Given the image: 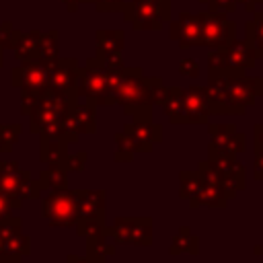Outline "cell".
I'll list each match as a JSON object with an SVG mask.
<instances>
[{
    "instance_id": "6da1fadb",
    "label": "cell",
    "mask_w": 263,
    "mask_h": 263,
    "mask_svg": "<svg viewBox=\"0 0 263 263\" xmlns=\"http://www.w3.org/2000/svg\"><path fill=\"white\" fill-rule=\"evenodd\" d=\"M76 101H78L76 95L60 92V90H53L49 86L43 88L37 95L35 105L29 111L31 132L41 134V136L62 138L70 144V140H68V117H70V111H72Z\"/></svg>"
},
{
    "instance_id": "7a4b0ae2",
    "label": "cell",
    "mask_w": 263,
    "mask_h": 263,
    "mask_svg": "<svg viewBox=\"0 0 263 263\" xmlns=\"http://www.w3.org/2000/svg\"><path fill=\"white\" fill-rule=\"evenodd\" d=\"M0 191L8 197L12 210L23 203V199L39 197L41 185L33 181L29 171H23L18 162H2L0 160Z\"/></svg>"
},
{
    "instance_id": "3957f363",
    "label": "cell",
    "mask_w": 263,
    "mask_h": 263,
    "mask_svg": "<svg viewBox=\"0 0 263 263\" xmlns=\"http://www.w3.org/2000/svg\"><path fill=\"white\" fill-rule=\"evenodd\" d=\"M82 189H51L43 199V218L51 226H74L80 216Z\"/></svg>"
},
{
    "instance_id": "277c9868",
    "label": "cell",
    "mask_w": 263,
    "mask_h": 263,
    "mask_svg": "<svg viewBox=\"0 0 263 263\" xmlns=\"http://www.w3.org/2000/svg\"><path fill=\"white\" fill-rule=\"evenodd\" d=\"M115 105H121L125 115H129L138 107L152 105L150 99V86H148V76H144L142 68H127L123 80L115 92Z\"/></svg>"
},
{
    "instance_id": "5b68a950",
    "label": "cell",
    "mask_w": 263,
    "mask_h": 263,
    "mask_svg": "<svg viewBox=\"0 0 263 263\" xmlns=\"http://www.w3.org/2000/svg\"><path fill=\"white\" fill-rule=\"evenodd\" d=\"M107 68L101 66L97 58H90L84 68H80L76 78V97L92 101L95 105H105L107 99Z\"/></svg>"
},
{
    "instance_id": "8992f818",
    "label": "cell",
    "mask_w": 263,
    "mask_h": 263,
    "mask_svg": "<svg viewBox=\"0 0 263 263\" xmlns=\"http://www.w3.org/2000/svg\"><path fill=\"white\" fill-rule=\"evenodd\" d=\"M129 115L132 123H125L123 132H127L134 138L138 152H150L152 146L162 140V125L152 121V105L138 107Z\"/></svg>"
},
{
    "instance_id": "52a82bcc",
    "label": "cell",
    "mask_w": 263,
    "mask_h": 263,
    "mask_svg": "<svg viewBox=\"0 0 263 263\" xmlns=\"http://www.w3.org/2000/svg\"><path fill=\"white\" fill-rule=\"evenodd\" d=\"M109 236L119 245H152V218H115L111 226H107Z\"/></svg>"
},
{
    "instance_id": "ba28073f",
    "label": "cell",
    "mask_w": 263,
    "mask_h": 263,
    "mask_svg": "<svg viewBox=\"0 0 263 263\" xmlns=\"http://www.w3.org/2000/svg\"><path fill=\"white\" fill-rule=\"evenodd\" d=\"M31 253V238L21 230V218L0 224V263H21Z\"/></svg>"
},
{
    "instance_id": "9c48e42d",
    "label": "cell",
    "mask_w": 263,
    "mask_h": 263,
    "mask_svg": "<svg viewBox=\"0 0 263 263\" xmlns=\"http://www.w3.org/2000/svg\"><path fill=\"white\" fill-rule=\"evenodd\" d=\"M201 29L203 45L208 49H222L236 39V23L230 21L224 12H201Z\"/></svg>"
},
{
    "instance_id": "30bf717a",
    "label": "cell",
    "mask_w": 263,
    "mask_h": 263,
    "mask_svg": "<svg viewBox=\"0 0 263 263\" xmlns=\"http://www.w3.org/2000/svg\"><path fill=\"white\" fill-rule=\"evenodd\" d=\"M224 86H226V92L236 109V115L245 113L247 107H253L257 103V97L263 95V78H257V76H226L224 80Z\"/></svg>"
},
{
    "instance_id": "8fae6325",
    "label": "cell",
    "mask_w": 263,
    "mask_h": 263,
    "mask_svg": "<svg viewBox=\"0 0 263 263\" xmlns=\"http://www.w3.org/2000/svg\"><path fill=\"white\" fill-rule=\"evenodd\" d=\"M123 18L132 23L136 31H160L168 18L152 0H127Z\"/></svg>"
},
{
    "instance_id": "7c38bea8",
    "label": "cell",
    "mask_w": 263,
    "mask_h": 263,
    "mask_svg": "<svg viewBox=\"0 0 263 263\" xmlns=\"http://www.w3.org/2000/svg\"><path fill=\"white\" fill-rule=\"evenodd\" d=\"M168 37L179 43V47H195L203 45V29H201V12H179L175 21H168Z\"/></svg>"
},
{
    "instance_id": "4fadbf2b",
    "label": "cell",
    "mask_w": 263,
    "mask_h": 263,
    "mask_svg": "<svg viewBox=\"0 0 263 263\" xmlns=\"http://www.w3.org/2000/svg\"><path fill=\"white\" fill-rule=\"evenodd\" d=\"M218 51H220L224 66H226V72L230 76H240L247 70H253L257 64V55L245 39H234L232 43H228L226 47H222Z\"/></svg>"
},
{
    "instance_id": "5bb4252c",
    "label": "cell",
    "mask_w": 263,
    "mask_h": 263,
    "mask_svg": "<svg viewBox=\"0 0 263 263\" xmlns=\"http://www.w3.org/2000/svg\"><path fill=\"white\" fill-rule=\"evenodd\" d=\"M12 84L23 90H43L49 86V62L31 60L12 70Z\"/></svg>"
},
{
    "instance_id": "9a60e30c",
    "label": "cell",
    "mask_w": 263,
    "mask_h": 263,
    "mask_svg": "<svg viewBox=\"0 0 263 263\" xmlns=\"http://www.w3.org/2000/svg\"><path fill=\"white\" fill-rule=\"evenodd\" d=\"M80 66L76 60H53L49 62V88L76 95V78Z\"/></svg>"
},
{
    "instance_id": "2e32d148",
    "label": "cell",
    "mask_w": 263,
    "mask_h": 263,
    "mask_svg": "<svg viewBox=\"0 0 263 263\" xmlns=\"http://www.w3.org/2000/svg\"><path fill=\"white\" fill-rule=\"evenodd\" d=\"M185 92V109H187V123H208L212 115V105L205 92V86L191 84L189 88H183Z\"/></svg>"
},
{
    "instance_id": "e0dca14e",
    "label": "cell",
    "mask_w": 263,
    "mask_h": 263,
    "mask_svg": "<svg viewBox=\"0 0 263 263\" xmlns=\"http://www.w3.org/2000/svg\"><path fill=\"white\" fill-rule=\"evenodd\" d=\"M236 195L230 193L224 185H210V183H203L201 189L191 197L187 199L191 208H199V205H205V208H226L230 199H234Z\"/></svg>"
},
{
    "instance_id": "ac0fdd59",
    "label": "cell",
    "mask_w": 263,
    "mask_h": 263,
    "mask_svg": "<svg viewBox=\"0 0 263 263\" xmlns=\"http://www.w3.org/2000/svg\"><path fill=\"white\" fill-rule=\"evenodd\" d=\"M113 253H115V240L109 236L107 226L86 236V257L90 261H107V257H111Z\"/></svg>"
},
{
    "instance_id": "d6986e66",
    "label": "cell",
    "mask_w": 263,
    "mask_h": 263,
    "mask_svg": "<svg viewBox=\"0 0 263 263\" xmlns=\"http://www.w3.org/2000/svg\"><path fill=\"white\" fill-rule=\"evenodd\" d=\"M39 158L45 164H64L68 158V142L62 138H51V136H41L39 142Z\"/></svg>"
},
{
    "instance_id": "ffe728a7",
    "label": "cell",
    "mask_w": 263,
    "mask_h": 263,
    "mask_svg": "<svg viewBox=\"0 0 263 263\" xmlns=\"http://www.w3.org/2000/svg\"><path fill=\"white\" fill-rule=\"evenodd\" d=\"M162 109L173 125L187 123V109H185V92L179 86H168L166 88V99L162 103Z\"/></svg>"
},
{
    "instance_id": "44dd1931",
    "label": "cell",
    "mask_w": 263,
    "mask_h": 263,
    "mask_svg": "<svg viewBox=\"0 0 263 263\" xmlns=\"http://www.w3.org/2000/svg\"><path fill=\"white\" fill-rule=\"evenodd\" d=\"M105 203H107L105 189H82L78 218H105Z\"/></svg>"
},
{
    "instance_id": "7402d4cb",
    "label": "cell",
    "mask_w": 263,
    "mask_h": 263,
    "mask_svg": "<svg viewBox=\"0 0 263 263\" xmlns=\"http://www.w3.org/2000/svg\"><path fill=\"white\" fill-rule=\"evenodd\" d=\"M97 39V55L95 58H105L109 53H117V51H123V45H125V33L121 29L117 31H97L95 35Z\"/></svg>"
},
{
    "instance_id": "603a6c76",
    "label": "cell",
    "mask_w": 263,
    "mask_h": 263,
    "mask_svg": "<svg viewBox=\"0 0 263 263\" xmlns=\"http://www.w3.org/2000/svg\"><path fill=\"white\" fill-rule=\"evenodd\" d=\"M181 253L199 255V236H195L189 226H181L179 232L173 236L171 247H168V255L171 257H177Z\"/></svg>"
},
{
    "instance_id": "cb8c5ba5",
    "label": "cell",
    "mask_w": 263,
    "mask_h": 263,
    "mask_svg": "<svg viewBox=\"0 0 263 263\" xmlns=\"http://www.w3.org/2000/svg\"><path fill=\"white\" fill-rule=\"evenodd\" d=\"M216 162L220 166V173H222V179L226 185L234 187L236 191L245 189V185H247L245 183V166L236 158H216Z\"/></svg>"
},
{
    "instance_id": "d4e9b609",
    "label": "cell",
    "mask_w": 263,
    "mask_h": 263,
    "mask_svg": "<svg viewBox=\"0 0 263 263\" xmlns=\"http://www.w3.org/2000/svg\"><path fill=\"white\" fill-rule=\"evenodd\" d=\"M245 41L257 58H263V10H253V18L245 23Z\"/></svg>"
},
{
    "instance_id": "484cf974",
    "label": "cell",
    "mask_w": 263,
    "mask_h": 263,
    "mask_svg": "<svg viewBox=\"0 0 263 263\" xmlns=\"http://www.w3.org/2000/svg\"><path fill=\"white\" fill-rule=\"evenodd\" d=\"M39 185L41 189H66L68 187V171L64 164H47L45 171L39 175Z\"/></svg>"
},
{
    "instance_id": "4316f807",
    "label": "cell",
    "mask_w": 263,
    "mask_h": 263,
    "mask_svg": "<svg viewBox=\"0 0 263 263\" xmlns=\"http://www.w3.org/2000/svg\"><path fill=\"white\" fill-rule=\"evenodd\" d=\"M203 181L197 175V171H181L179 173V197L181 199H191L199 189Z\"/></svg>"
},
{
    "instance_id": "83f0119b",
    "label": "cell",
    "mask_w": 263,
    "mask_h": 263,
    "mask_svg": "<svg viewBox=\"0 0 263 263\" xmlns=\"http://www.w3.org/2000/svg\"><path fill=\"white\" fill-rule=\"evenodd\" d=\"M37 60L41 62H53L58 60V33H41L39 35V47H37Z\"/></svg>"
},
{
    "instance_id": "f1b7e54d",
    "label": "cell",
    "mask_w": 263,
    "mask_h": 263,
    "mask_svg": "<svg viewBox=\"0 0 263 263\" xmlns=\"http://www.w3.org/2000/svg\"><path fill=\"white\" fill-rule=\"evenodd\" d=\"M115 146H117V148H115L113 158L119 160V162H129V160L134 158V154L138 152L136 142H134V138H132L127 132L115 134Z\"/></svg>"
},
{
    "instance_id": "f546056e",
    "label": "cell",
    "mask_w": 263,
    "mask_h": 263,
    "mask_svg": "<svg viewBox=\"0 0 263 263\" xmlns=\"http://www.w3.org/2000/svg\"><path fill=\"white\" fill-rule=\"evenodd\" d=\"M21 125L12 123V125H0V152H10L14 142L21 136Z\"/></svg>"
},
{
    "instance_id": "4dcf8cb0",
    "label": "cell",
    "mask_w": 263,
    "mask_h": 263,
    "mask_svg": "<svg viewBox=\"0 0 263 263\" xmlns=\"http://www.w3.org/2000/svg\"><path fill=\"white\" fill-rule=\"evenodd\" d=\"M74 226H76L78 236H88V234L105 228V218H78Z\"/></svg>"
},
{
    "instance_id": "1f68e13d",
    "label": "cell",
    "mask_w": 263,
    "mask_h": 263,
    "mask_svg": "<svg viewBox=\"0 0 263 263\" xmlns=\"http://www.w3.org/2000/svg\"><path fill=\"white\" fill-rule=\"evenodd\" d=\"M148 86H150L152 105L162 107V103H164V99H166V88H168V86H164L158 76H148Z\"/></svg>"
},
{
    "instance_id": "d6a6232c",
    "label": "cell",
    "mask_w": 263,
    "mask_h": 263,
    "mask_svg": "<svg viewBox=\"0 0 263 263\" xmlns=\"http://www.w3.org/2000/svg\"><path fill=\"white\" fill-rule=\"evenodd\" d=\"M84 2H92L101 12H123V8L127 6V0H84Z\"/></svg>"
},
{
    "instance_id": "836d02e7",
    "label": "cell",
    "mask_w": 263,
    "mask_h": 263,
    "mask_svg": "<svg viewBox=\"0 0 263 263\" xmlns=\"http://www.w3.org/2000/svg\"><path fill=\"white\" fill-rule=\"evenodd\" d=\"M208 10L212 12H224V14H230L238 8V0H208L205 2Z\"/></svg>"
},
{
    "instance_id": "e575fe53",
    "label": "cell",
    "mask_w": 263,
    "mask_h": 263,
    "mask_svg": "<svg viewBox=\"0 0 263 263\" xmlns=\"http://www.w3.org/2000/svg\"><path fill=\"white\" fill-rule=\"evenodd\" d=\"M86 158H88V154H86V152H76V154H68V158H66V171H76V173L84 171Z\"/></svg>"
},
{
    "instance_id": "d590c367",
    "label": "cell",
    "mask_w": 263,
    "mask_h": 263,
    "mask_svg": "<svg viewBox=\"0 0 263 263\" xmlns=\"http://www.w3.org/2000/svg\"><path fill=\"white\" fill-rule=\"evenodd\" d=\"M177 68H179V74H183V76H189V78H197L199 76V64L195 60H191V58H183Z\"/></svg>"
},
{
    "instance_id": "8d00e7d4",
    "label": "cell",
    "mask_w": 263,
    "mask_h": 263,
    "mask_svg": "<svg viewBox=\"0 0 263 263\" xmlns=\"http://www.w3.org/2000/svg\"><path fill=\"white\" fill-rule=\"evenodd\" d=\"M242 150H245V134L234 132V134L228 138V154H230L232 158H236Z\"/></svg>"
},
{
    "instance_id": "74e56055",
    "label": "cell",
    "mask_w": 263,
    "mask_h": 263,
    "mask_svg": "<svg viewBox=\"0 0 263 263\" xmlns=\"http://www.w3.org/2000/svg\"><path fill=\"white\" fill-rule=\"evenodd\" d=\"M99 62H101V66H105L107 70H117V68H123L125 64H123V55H121V51H117V53H109V55H105V58H97Z\"/></svg>"
},
{
    "instance_id": "f35d334b",
    "label": "cell",
    "mask_w": 263,
    "mask_h": 263,
    "mask_svg": "<svg viewBox=\"0 0 263 263\" xmlns=\"http://www.w3.org/2000/svg\"><path fill=\"white\" fill-rule=\"evenodd\" d=\"M10 212H12V205H10L8 197H6V195L0 191V224L12 218V214H10Z\"/></svg>"
},
{
    "instance_id": "ab89813d",
    "label": "cell",
    "mask_w": 263,
    "mask_h": 263,
    "mask_svg": "<svg viewBox=\"0 0 263 263\" xmlns=\"http://www.w3.org/2000/svg\"><path fill=\"white\" fill-rule=\"evenodd\" d=\"M253 150L263 154V123H255L253 127Z\"/></svg>"
},
{
    "instance_id": "60d3db41",
    "label": "cell",
    "mask_w": 263,
    "mask_h": 263,
    "mask_svg": "<svg viewBox=\"0 0 263 263\" xmlns=\"http://www.w3.org/2000/svg\"><path fill=\"white\" fill-rule=\"evenodd\" d=\"M253 175L257 181H263V154L255 152V160H253Z\"/></svg>"
},
{
    "instance_id": "b9f144b4",
    "label": "cell",
    "mask_w": 263,
    "mask_h": 263,
    "mask_svg": "<svg viewBox=\"0 0 263 263\" xmlns=\"http://www.w3.org/2000/svg\"><path fill=\"white\" fill-rule=\"evenodd\" d=\"M152 2H154V4L164 12V16L171 21V0H152Z\"/></svg>"
},
{
    "instance_id": "7bdbcfd3",
    "label": "cell",
    "mask_w": 263,
    "mask_h": 263,
    "mask_svg": "<svg viewBox=\"0 0 263 263\" xmlns=\"http://www.w3.org/2000/svg\"><path fill=\"white\" fill-rule=\"evenodd\" d=\"M259 2H263V0H238V4H242L247 12H253V10H255V6H257Z\"/></svg>"
},
{
    "instance_id": "ee69618b",
    "label": "cell",
    "mask_w": 263,
    "mask_h": 263,
    "mask_svg": "<svg viewBox=\"0 0 263 263\" xmlns=\"http://www.w3.org/2000/svg\"><path fill=\"white\" fill-rule=\"evenodd\" d=\"M62 2L66 4V8H68L70 12H76V10H78V4L84 2V0H62Z\"/></svg>"
},
{
    "instance_id": "f6af8a7d",
    "label": "cell",
    "mask_w": 263,
    "mask_h": 263,
    "mask_svg": "<svg viewBox=\"0 0 263 263\" xmlns=\"http://www.w3.org/2000/svg\"><path fill=\"white\" fill-rule=\"evenodd\" d=\"M68 263H95L88 257H78V255H68Z\"/></svg>"
},
{
    "instance_id": "bcb514c9",
    "label": "cell",
    "mask_w": 263,
    "mask_h": 263,
    "mask_svg": "<svg viewBox=\"0 0 263 263\" xmlns=\"http://www.w3.org/2000/svg\"><path fill=\"white\" fill-rule=\"evenodd\" d=\"M253 253H255L257 257H263V242H261V245H257V247L253 249Z\"/></svg>"
},
{
    "instance_id": "7dc6e473",
    "label": "cell",
    "mask_w": 263,
    "mask_h": 263,
    "mask_svg": "<svg viewBox=\"0 0 263 263\" xmlns=\"http://www.w3.org/2000/svg\"><path fill=\"white\" fill-rule=\"evenodd\" d=\"M95 263H107V261H95Z\"/></svg>"
},
{
    "instance_id": "c3c4849f",
    "label": "cell",
    "mask_w": 263,
    "mask_h": 263,
    "mask_svg": "<svg viewBox=\"0 0 263 263\" xmlns=\"http://www.w3.org/2000/svg\"><path fill=\"white\" fill-rule=\"evenodd\" d=\"M199 2H201V4H205V2H208V0H199Z\"/></svg>"
},
{
    "instance_id": "681fc988",
    "label": "cell",
    "mask_w": 263,
    "mask_h": 263,
    "mask_svg": "<svg viewBox=\"0 0 263 263\" xmlns=\"http://www.w3.org/2000/svg\"><path fill=\"white\" fill-rule=\"evenodd\" d=\"M0 64H2V51H0Z\"/></svg>"
},
{
    "instance_id": "f907efd6",
    "label": "cell",
    "mask_w": 263,
    "mask_h": 263,
    "mask_svg": "<svg viewBox=\"0 0 263 263\" xmlns=\"http://www.w3.org/2000/svg\"><path fill=\"white\" fill-rule=\"evenodd\" d=\"M261 97H263V95H261Z\"/></svg>"
}]
</instances>
